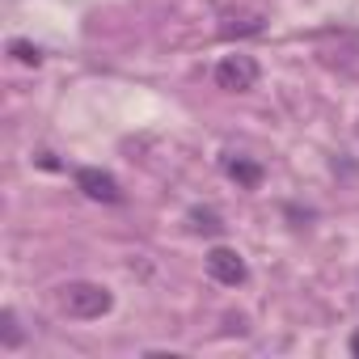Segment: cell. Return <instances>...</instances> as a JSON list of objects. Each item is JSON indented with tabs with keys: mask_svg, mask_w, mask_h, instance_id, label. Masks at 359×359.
<instances>
[{
	"mask_svg": "<svg viewBox=\"0 0 359 359\" xmlns=\"http://www.w3.org/2000/svg\"><path fill=\"white\" fill-rule=\"evenodd\" d=\"M351 351H355V355H359V334H355V338H351Z\"/></svg>",
	"mask_w": 359,
	"mask_h": 359,
	"instance_id": "9c48e42d",
	"label": "cell"
},
{
	"mask_svg": "<svg viewBox=\"0 0 359 359\" xmlns=\"http://www.w3.org/2000/svg\"><path fill=\"white\" fill-rule=\"evenodd\" d=\"M191 229L195 233H220V216L216 212H191Z\"/></svg>",
	"mask_w": 359,
	"mask_h": 359,
	"instance_id": "52a82bcc",
	"label": "cell"
},
{
	"mask_svg": "<svg viewBox=\"0 0 359 359\" xmlns=\"http://www.w3.org/2000/svg\"><path fill=\"white\" fill-rule=\"evenodd\" d=\"M13 55H18L22 64H39V60H43V55H39L34 47H26V43H13Z\"/></svg>",
	"mask_w": 359,
	"mask_h": 359,
	"instance_id": "ba28073f",
	"label": "cell"
},
{
	"mask_svg": "<svg viewBox=\"0 0 359 359\" xmlns=\"http://www.w3.org/2000/svg\"><path fill=\"white\" fill-rule=\"evenodd\" d=\"M0 325H5V330H0V342H5V346H18L22 342V334H18V317L5 309V313H0Z\"/></svg>",
	"mask_w": 359,
	"mask_h": 359,
	"instance_id": "8992f818",
	"label": "cell"
},
{
	"mask_svg": "<svg viewBox=\"0 0 359 359\" xmlns=\"http://www.w3.org/2000/svg\"><path fill=\"white\" fill-rule=\"evenodd\" d=\"M208 275H212L216 283H229V287H237V283L245 279V262H241V254H237V250H224V245H216V250L208 254Z\"/></svg>",
	"mask_w": 359,
	"mask_h": 359,
	"instance_id": "3957f363",
	"label": "cell"
},
{
	"mask_svg": "<svg viewBox=\"0 0 359 359\" xmlns=\"http://www.w3.org/2000/svg\"><path fill=\"white\" fill-rule=\"evenodd\" d=\"M76 187H81L89 199H97V203H118V199H123L118 182H114L110 173H102V169H81V173H76Z\"/></svg>",
	"mask_w": 359,
	"mask_h": 359,
	"instance_id": "277c9868",
	"label": "cell"
},
{
	"mask_svg": "<svg viewBox=\"0 0 359 359\" xmlns=\"http://www.w3.org/2000/svg\"><path fill=\"white\" fill-rule=\"evenodd\" d=\"M216 85L229 93H250L258 85V64L250 55H224L216 64Z\"/></svg>",
	"mask_w": 359,
	"mask_h": 359,
	"instance_id": "7a4b0ae2",
	"label": "cell"
},
{
	"mask_svg": "<svg viewBox=\"0 0 359 359\" xmlns=\"http://www.w3.org/2000/svg\"><path fill=\"white\" fill-rule=\"evenodd\" d=\"M229 173L237 177V182H245V187H254L258 177H262V169L258 165H245V161H229Z\"/></svg>",
	"mask_w": 359,
	"mask_h": 359,
	"instance_id": "5b68a950",
	"label": "cell"
},
{
	"mask_svg": "<svg viewBox=\"0 0 359 359\" xmlns=\"http://www.w3.org/2000/svg\"><path fill=\"white\" fill-rule=\"evenodd\" d=\"M60 309L76 321H93V317H106L114 309V296L110 287L102 283H89V279H76V283H64L60 287Z\"/></svg>",
	"mask_w": 359,
	"mask_h": 359,
	"instance_id": "6da1fadb",
	"label": "cell"
}]
</instances>
